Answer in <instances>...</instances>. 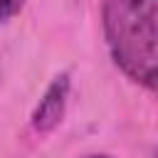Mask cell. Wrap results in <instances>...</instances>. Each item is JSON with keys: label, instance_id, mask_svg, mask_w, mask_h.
<instances>
[{"label": "cell", "instance_id": "6da1fadb", "mask_svg": "<svg viewBox=\"0 0 158 158\" xmlns=\"http://www.w3.org/2000/svg\"><path fill=\"white\" fill-rule=\"evenodd\" d=\"M101 15L116 67L153 91L158 77V0H104Z\"/></svg>", "mask_w": 158, "mask_h": 158}, {"label": "cell", "instance_id": "3957f363", "mask_svg": "<svg viewBox=\"0 0 158 158\" xmlns=\"http://www.w3.org/2000/svg\"><path fill=\"white\" fill-rule=\"evenodd\" d=\"M22 5H25V0H0V22L12 20L22 10Z\"/></svg>", "mask_w": 158, "mask_h": 158}, {"label": "cell", "instance_id": "7a4b0ae2", "mask_svg": "<svg viewBox=\"0 0 158 158\" xmlns=\"http://www.w3.org/2000/svg\"><path fill=\"white\" fill-rule=\"evenodd\" d=\"M67 99H69V74H59L47 86V91L42 94V99H40V104L32 114V128L37 133L54 131L64 118Z\"/></svg>", "mask_w": 158, "mask_h": 158}, {"label": "cell", "instance_id": "277c9868", "mask_svg": "<svg viewBox=\"0 0 158 158\" xmlns=\"http://www.w3.org/2000/svg\"><path fill=\"white\" fill-rule=\"evenodd\" d=\"M86 158H109V156H86Z\"/></svg>", "mask_w": 158, "mask_h": 158}]
</instances>
